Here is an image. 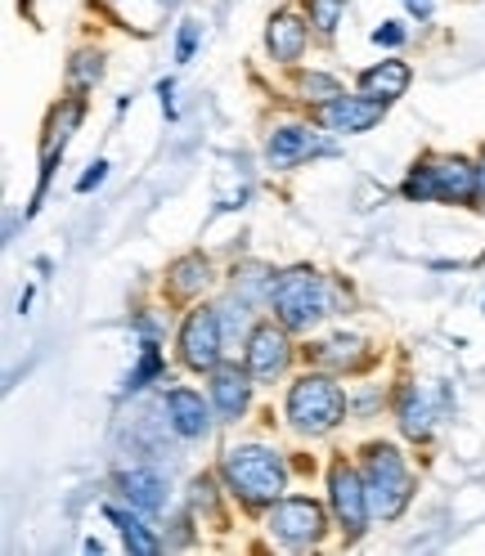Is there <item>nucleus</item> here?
Returning a JSON list of instances; mask_svg holds the SVG:
<instances>
[{
  "instance_id": "nucleus-17",
  "label": "nucleus",
  "mask_w": 485,
  "mask_h": 556,
  "mask_svg": "<svg viewBox=\"0 0 485 556\" xmlns=\"http://www.w3.org/2000/svg\"><path fill=\"white\" fill-rule=\"evenodd\" d=\"M109 520H113V526L122 530V539H126V547H130V552H140V556H158V552H162V543L149 534V526H145L140 516H130V511L109 507Z\"/></svg>"
},
{
  "instance_id": "nucleus-26",
  "label": "nucleus",
  "mask_w": 485,
  "mask_h": 556,
  "mask_svg": "<svg viewBox=\"0 0 485 556\" xmlns=\"http://www.w3.org/2000/svg\"><path fill=\"white\" fill-rule=\"evenodd\" d=\"M194 46H198V23H185V27H181L176 59H181V63H189V59H194Z\"/></svg>"
},
{
  "instance_id": "nucleus-10",
  "label": "nucleus",
  "mask_w": 485,
  "mask_h": 556,
  "mask_svg": "<svg viewBox=\"0 0 485 556\" xmlns=\"http://www.w3.org/2000/svg\"><path fill=\"white\" fill-rule=\"evenodd\" d=\"M166 417H171V427H176L185 440H198V435L212 431V413H207L202 395L181 391V387L166 391Z\"/></svg>"
},
{
  "instance_id": "nucleus-18",
  "label": "nucleus",
  "mask_w": 485,
  "mask_h": 556,
  "mask_svg": "<svg viewBox=\"0 0 485 556\" xmlns=\"http://www.w3.org/2000/svg\"><path fill=\"white\" fill-rule=\"evenodd\" d=\"M400 427H405L409 440H427L432 435V408L423 404V395L413 387L400 395Z\"/></svg>"
},
{
  "instance_id": "nucleus-29",
  "label": "nucleus",
  "mask_w": 485,
  "mask_h": 556,
  "mask_svg": "<svg viewBox=\"0 0 485 556\" xmlns=\"http://www.w3.org/2000/svg\"><path fill=\"white\" fill-rule=\"evenodd\" d=\"M432 5H436V0H405V10H409V14H419V18H427Z\"/></svg>"
},
{
  "instance_id": "nucleus-27",
  "label": "nucleus",
  "mask_w": 485,
  "mask_h": 556,
  "mask_svg": "<svg viewBox=\"0 0 485 556\" xmlns=\"http://www.w3.org/2000/svg\"><path fill=\"white\" fill-rule=\"evenodd\" d=\"M103 176H109V162H95V166L86 170V176L77 180V189H82V193H90V189H95V185H99Z\"/></svg>"
},
{
  "instance_id": "nucleus-15",
  "label": "nucleus",
  "mask_w": 485,
  "mask_h": 556,
  "mask_svg": "<svg viewBox=\"0 0 485 556\" xmlns=\"http://www.w3.org/2000/svg\"><path fill=\"white\" fill-rule=\"evenodd\" d=\"M360 90L364 94H373V99H400L405 90H409V67L400 63V59H383L377 67H369V73L360 77Z\"/></svg>"
},
{
  "instance_id": "nucleus-12",
  "label": "nucleus",
  "mask_w": 485,
  "mask_h": 556,
  "mask_svg": "<svg viewBox=\"0 0 485 556\" xmlns=\"http://www.w3.org/2000/svg\"><path fill=\"white\" fill-rule=\"evenodd\" d=\"M252 372H238V368H212V404L221 408V417H242V408H248V381Z\"/></svg>"
},
{
  "instance_id": "nucleus-1",
  "label": "nucleus",
  "mask_w": 485,
  "mask_h": 556,
  "mask_svg": "<svg viewBox=\"0 0 485 556\" xmlns=\"http://www.w3.org/2000/svg\"><path fill=\"white\" fill-rule=\"evenodd\" d=\"M221 476L229 480V490L248 507L279 503L284 484H288V471H284L279 454H270V448H261V444L229 448V454L221 458Z\"/></svg>"
},
{
  "instance_id": "nucleus-13",
  "label": "nucleus",
  "mask_w": 485,
  "mask_h": 556,
  "mask_svg": "<svg viewBox=\"0 0 485 556\" xmlns=\"http://www.w3.org/2000/svg\"><path fill=\"white\" fill-rule=\"evenodd\" d=\"M265 46L279 63H297L306 50V23L297 14H274L265 27Z\"/></svg>"
},
{
  "instance_id": "nucleus-30",
  "label": "nucleus",
  "mask_w": 485,
  "mask_h": 556,
  "mask_svg": "<svg viewBox=\"0 0 485 556\" xmlns=\"http://www.w3.org/2000/svg\"><path fill=\"white\" fill-rule=\"evenodd\" d=\"M476 198H485V166H476Z\"/></svg>"
},
{
  "instance_id": "nucleus-24",
  "label": "nucleus",
  "mask_w": 485,
  "mask_h": 556,
  "mask_svg": "<svg viewBox=\"0 0 485 556\" xmlns=\"http://www.w3.org/2000/svg\"><path fill=\"white\" fill-rule=\"evenodd\" d=\"M99 73H103V59H99V54H90V50H82V54H77V63H73V86L82 90V86L99 81Z\"/></svg>"
},
{
  "instance_id": "nucleus-4",
  "label": "nucleus",
  "mask_w": 485,
  "mask_h": 556,
  "mask_svg": "<svg viewBox=\"0 0 485 556\" xmlns=\"http://www.w3.org/2000/svg\"><path fill=\"white\" fill-rule=\"evenodd\" d=\"M288 417H293L297 431L324 435L346 417V395H341V387L333 377L306 372L301 381H293V391H288Z\"/></svg>"
},
{
  "instance_id": "nucleus-11",
  "label": "nucleus",
  "mask_w": 485,
  "mask_h": 556,
  "mask_svg": "<svg viewBox=\"0 0 485 556\" xmlns=\"http://www.w3.org/2000/svg\"><path fill=\"white\" fill-rule=\"evenodd\" d=\"M310 153H320V135L310 126H279L270 135V144H265L270 166H293V162H301Z\"/></svg>"
},
{
  "instance_id": "nucleus-8",
  "label": "nucleus",
  "mask_w": 485,
  "mask_h": 556,
  "mask_svg": "<svg viewBox=\"0 0 485 556\" xmlns=\"http://www.w3.org/2000/svg\"><path fill=\"white\" fill-rule=\"evenodd\" d=\"M320 122L328 130H346V135L373 130L377 122H383V99H373V94H337L320 109Z\"/></svg>"
},
{
  "instance_id": "nucleus-14",
  "label": "nucleus",
  "mask_w": 485,
  "mask_h": 556,
  "mask_svg": "<svg viewBox=\"0 0 485 556\" xmlns=\"http://www.w3.org/2000/svg\"><path fill=\"white\" fill-rule=\"evenodd\" d=\"M436 202H468L476 198V166L455 157V162H436Z\"/></svg>"
},
{
  "instance_id": "nucleus-6",
  "label": "nucleus",
  "mask_w": 485,
  "mask_h": 556,
  "mask_svg": "<svg viewBox=\"0 0 485 556\" xmlns=\"http://www.w3.org/2000/svg\"><path fill=\"white\" fill-rule=\"evenodd\" d=\"M270 530L279 534L284 543L293 547H310V543H320L324 539V507L320 503H310V498H279L270 507Z\"/></svg>"
},
{
  "instance_id": "nucleus-3",
  "label": "nucleus",
  "mask_w": 485,
  "mask_h": 556,
  "mask_svg": "<svg viewBox=\"0 0 485 556\" xmlns=\"http://www.w3.org/2000/svg\"><path fill=\"white\" fill-rule=\"evenodd\" d=\"M270 301H274V315H279V324L293 328V332L320 324L328 315V288H324V278L315 269H306V265L279 274V283H270Z\"/></svg>"
},
{
  "instance_id": "nucleus-2",
  "label": "nucleus",
  "mask_w": 485,
  "mask_h": 556,
  "mask_svg": "<svg viewBox=\"0 0 485 556\" xmlns=\"http://www.w3.org/2000/svg\"><path fill=\"white\" fill-rule=\"evenodd\" d=\"M364 490H369V511L383 516V520H396L409 498H413V480L400 463V454L391 444H369L364 448Z\"/></svg>"
},
{
  "instance_id": "nucleus-25",
  "label": "nucleus",
  "mask_w": 485,
  "mask_h": 556,
  "mask_svg": "<svg viewBox=\"0 0 485 556\" xmlns=\"http://www.w3.org/2000/svg\"><path fill=\"white\" fill-rule=\"evenodd\" d=\"M158 368H162V359H158V345H153V341H145V364L126 377V391H140V387H145V381H149Z\"/></svg>"
},
{
  "instance_id": "nucleus-28",
  "label": "nucleus",
  "mask_w": 485,
  "mask_h": 556,
  "mask_svg": "<svg viewBox=\"0 0 485 556\" xmlns=\"http://www.w3.org/2000/svg\"><path fill=\"white\" fill-rule=\"evenodd\" d=\"M373 41H377V46H400V41H405V27H396V23L377 27V31H373Z\"/></svg>"
},
{
  "instance_id": "nucleus-19",
  "label": "nucleus",
  "mask_w": 485,
  "mask_h": 556,
  "mask_svg": "<svg viewBox=\"0 0 485 556\" xmlns=\"http://www.w3.org/2000/svg\"><path fill=\"white\" fill-rule=\"evenodd\" d=\"M207 288V261L202 256H181L171 265V292L176 296H194Z\"/></svg>"
},
{
  "instance_id": "nucleus-20",
  "label": "nucleus",
  "mask_w": 485,
  "mask_h": 556,
  "mask_svg": "<svg viewBox=\"0 0 485 556\" xmlns=\"http://www.w3.org/2000/svg\"><path fill=\"white\" fill-rule=\"evenodd\" d=\"M320 364H341V368H356L364 364V341L360 337H337V341H324L315 351Z\"/></svg>"
},
{
  "instance_id": "nucleus-21",
  "label": "nucleus",
  "mask_w": 485,
  "mask_h": 556,
  "mask_svg": "<svg viewBox=\"0 0 485 556\" xmlns=\"http://www.w3.org/2000/svg\"><path fill=\"white\" fill-rule=\"evenodd\" d=\"M297 90H301V99H315V103H328V99L341 94V86H337L333 77H324V73H306V77L297 81Z\"/></svg>"
},
{
  "instance_id": "nucleus-22",
  "label": "nucleus",
  "mask_w": 485,
  "mask_h": 556,
  "mask_svg": "<svg viewBox=\"0 0 485 556\" xmlns=\"http://www.w3.org/2000/svg\"><path fill=\"white\" fill-rule=\"evenodd\" d=\"M405 198L409 202H432L436 198V170L432 166L409 170V176H405Z\"/></svg>"
},
{
  "instance_id": "nucleus-23",
  "label": "nucleus",
  "mask_w": 485,
  "mask_h": 556,
  "mask_svg": "<svg viewBox=\"0 0 485 556\" xmlns=\"http://www.w3.org/2000/svg\"><path fill=\"white\" fill-rule=\"evenodd\" d=\"M306 10H310V23H315L320 31H333L341 10H346V0H306Z\"/></svg>"
},
{
  "instance_id": "nucleus-16",
  "label": "nucleus",
  "mask_w": 485,
  "mask_h": 556,
  "mask_svg": "<svg viewBox=\"0 0 485 556\" xmlns=\"http://www.w3.org/2000/svg\"><path fill=\"white\" fill-rule=\"evenodd\" d=\"M122 494L140 507V511H158L162 503H166V490H162V480L153 476V471H126L122 480Z\"/></svg>"
},
{
  "instance_id": "nucleus-7",
  "label": "nucleus",
  "mask_w": 485,
  "mask_h": 556,
  "mask_svg": "<svg viewBox=\"0 0 485 556\" xmlns=\"http://www.w3.org/2000/svg\"><path fill=\"white\" fill-rule=\"evenodd\" d=\"M328 498H333V511H337V526L346 534H360L364 530V520L373 516L369 511V490H364V476L356 467H346L337 463L328 471Z\"/></svg>"
},
{
  "instance_id": "nucleus-9",
  "label": "nucleus",
  "mask_w": 485,
  "mask_h": 556,
  "mask_svg": "<svg viewBox=\"0 0 485 556\" xmlns=\"http://www.w3.org/2000/svg\"><path fill=\"white\" fill-rule=\"evenodd\" d=\"M293 351H288V337L274 332V328H257L252 341H248V372L257 381H274L284 368H288Z\"/></svg>"
},
{
  "instance_id": "nucleus-5",
  "label": "nucleus",
  "mask_w": 485,
  "mask_h": 556,
  "mask_svg": "<svg viewBox=\"0 0 485 556\" xmlns=\"http://www.w3.org/2000/svg\"><path fill=\"white\" fill-rule=\"evenodd\" d=\"M225 351V332H221V315L216 309H194L181 328V359L198 372H212L221 364Z\"/></svg>"
}]
</instances>
